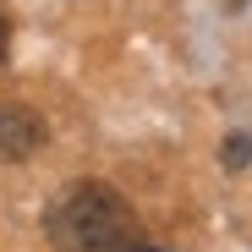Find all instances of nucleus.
<instances>
[{
  "mask_svg": "<svg viewBox=\"0 0 252 252\" xmlns=\"http://www.w3.org/2000/svg\"><path fill=\"white\" fill-rule=\"evenodd\" d=\"M44 230L61 252H137L143 247V225L132 214V203L94 181L61 192L44 214Z\"/></svg>",
  "mask_w": 252,
  "mask_h": 252,
  "instance_id": "f257e3e1",
  "label": "nucleus"
},
{
  "mask_svg": "<svg viewBox=\"0 0 252 252\" xmlns=\"http://www.w3.org/2000/svg\"><path fill=\"white\" fill-rule=\"evenodd\" d=\"M44 148V115L28 104H0V159L17 164Z\"/></svg>",
  "mask_w": 252,
  "mask_h": 252,
  "instance_id": "f03ea898",
  "label": "nucleus"
},
{
  "mask_svg": "<svg viewBox=\"0 0 252 252\" xmlns=\"http://www.w3.org/2000/svg\"><path fill=\"white\" fill-rule=\"evenodd\" d=\"M247 159H252V143H247V137L236 132V137L225 143V164H230V170H241V164H247Z\"/></svg>",
  "mask_w": 252,
  "mask_h": 252,
  "instance_id": "7ed1b4c3",
  "label": "nucleus"
},
{
  "mask_svg": "<svg viewBox=\"0 0 252 252\" xmlns=\"http://www.w3.org/2000/svg\"><path fill=\"white\" fill-rule=\"evenodd\" d=\"M6 55H11V22L0 17V66H6Z\"/></svg>",
  "mask_w": 252,
  "mask_h": 252,
  "instance_id": "20e7f679",
  "label": "nucleus"
},
{
  "mask_svg": "<svg viewBox=\"0 0 252 252\" xmlns=\"http://www.w3.org/2000/svg\"><path fill=\"white\" fill-rule=\"evenodd\" d=\"M137 252H154V247H137Z\"/></svg>",
  "mask_w": 252,
  "mask_h": 252,
  "instance_id": "39448f33",
  "label": "nucleus"
}]
</instances>
